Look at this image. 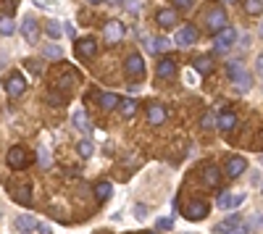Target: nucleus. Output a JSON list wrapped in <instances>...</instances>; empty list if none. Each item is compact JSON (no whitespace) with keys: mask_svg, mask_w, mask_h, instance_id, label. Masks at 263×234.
Here are the masks:
<instances>
[{"mask_svg":"<svg viewBox=\"0 0 263 234\" xmlns=\"http://www.w3.org/2000/svg\"><path fill=\"white\" fill-rule=\"evenodd\" d=\"M205 24H208V29L216 35L219 29L227 27V11H224V8H210L208 16H205Z\"/></svg>","mask_w":263,"mask_h":234,"instance_id":"nucleus-7","label":"nucleus"},{"mask_svg":"<svg viewBox=\"0 0 263 234\" xmlns=\"http://www.w3.org/2000/svg\"><path fill=\"white\" fill-rule=\"evenodd\" d=\"M156 224H158V229H161V232L174 229V218H156Z\"/></svg>","mask_w":263,"mask_h":234,"instance_id":"nucleus-35","label":"nucleus"},{"mask_svg":"<svg viewBox=\"0 0 263 234\" xmlns=\"http://www.w3.org/2000/svg\"><path fill=\"white\" fill-rule=\"evenodd\" d=\"M255 66H258V71H263V55H258V61H255Z\"/></svg>","mask_w":263,"mask_h":234,"instance_id":"nucleus-48","label":"nucleus"},{"mask_svg":"<svg viewBox=\"0 0 263 234\" xmlns=\"http://www.w3.org/2000/svg\"><path fill=\"white\" fill-rule=\"evenodd\" d=\"M103 35H105L108 45H116V42H121V37H124V24L121 21H108L105 29H103Z\"/></svg>","mask_w":263,"mask_h":234,"instance_id":"nucleus-11","label":"nucleus"},{"mask_svg":"<svg viewBox=\"0 0 263 234\" xmlns=\"http://www.w3.org/2000/svg\"><path fill=\"white\" fill-rule=\"evenodd\" d=\"M87 3H92V5H98V3H100V0H87Z\"/></svg>","mask_w":263,"mask_h":234,"instance_id":"nucleus-50","label":"nucleus"},{"mask_svg":"<svg viewBox=\"0 0 263 234\" xmlns=\"http://www.w3.org/2000/svg\"><path fill=\"white\" fill-rule=\"evenodd\" d=\"M74 50L82 61H89V58L98 53V42H95V37H82V40L74 42Z\"/></svg>","mask_w":263,"mask_h":234,"instance_id":"nucleus-4","label":"nucleus"},{"mask_svg":"<svg viewBox=\"0 0 263 234\" xmlns=\"http://www.w3.org/2000/svg\"><path fill=\"white\" fill-rule=\"evenodd\" d=\"M192 66H195V71H200V74H210L213 71V58L210 55H200L192 61Z\"/></svg>","mask_w":263,"mask_h":234,"instance_id":"nucleus-22","label":"nucleus"},{"mask_svg":"<svg viewBox=\"0 0 263 234\" xmlns=\"http://www.w3.org/2000/svg\"><path fill=\"white\" fill-rule=\"evenodd\" d=\"M5 92H8V97H21L24 92H27V79H24L21 74H11L8 79H5Z\"/></svg>","mask_w":263,"mask_h":234,"instance_id":"nucleus-6","label":"nucleus"},{"mask_svg":"<svg viewBox=\"0 0 263 234\" xmlns=\"http://www.w3.org/2000/svg\"><path fill=\"white\" fill-rule=\"evenodd\" d=\"M156 21H158V27H161V29H171V27H176V21H179L176 8H158Z\"/></svg>","mask_w":263,"mask_h":234,"instance_id":"nucleus-9","label":"nucleus"},{"mask_svg":"<svg viewBox=\"0 0 263 234\" xmlns=\"http://www.w3.org/2000/svg\"><path fill=\"white\" fill-rule=\"evenodd\" d=\"M210 124H213V116H205V119H203V126H205V129H208Z\"/></svg>","mask_w":263,"mask_h":234,"instance_id":"nucleus-47","label":"nucleus"},{"mask_svg":"<svg viewBox=\"0 0 263 234\" xmlns=\"http://www.w3.org/2000/svg\"><path fill=\"white\" fill-rule=\"evenodd\" d=\"M250 87H253V76H250V74H245V76H240V79H237L234 82V90H237V92H247V90Z\"/></svg>","mask_w":263,"mask_h":234,"instance_id":"nucleus-30","label":"nucleus"},{"mask_svg":"<svg viewBox=\"0 0 263 234\" xmlns=\"http://www.w3.org/2000/svg\"><path fill=\"white\" fill-rule=\"evenodd\" d=\"M242 203H245V192H221L219 200H216V205L221 211H232V208H240Z\"/></svg>","mask_w":263,"mask_h":234,"instance_id":"nucleus-5","label":"nucleus"},{"mask_svg":"<svg viewBox=\"0 0 263 234\" xmlns=\"http://www.w3.org/2000/svg\"><path fill=\"white\" fill-rule=\"evenodd\" d=\"M71 121H74V126L79 129V132H85V134H89L92 132V124H89V119H87V113L85 110H74V116H71Z\"/></svg>","mask_w":263,"mask_h":234,"instance_id":"nucleus-16","label":"nucleus"},{"mask_svg":"<svg viewBox=\"0 0 263 234\" xmlns=\"http://www.w3.org/2000/svg\"><path fill=\"white\" fill-rule=\"evenodd\" d=\"M245 11L250 16H258V14H263V3L261 0H245Z\"/></svg>","mask_w":263,"mask_h":234,"instance_id":"nucleus-31","label":"nucleus"},{"mask_svg":"<svg viewBox=\"0 0 263 234\" xmlns=\"http://www.w3.org/2000/svg\"><path fill=\"white\" fill-rule=\"evenodd\" d=\"M134 213H137V216L142 218V216H147V208H145V205H137V208H134Z\"/></svg>","mask_w":263,"mask_h":234,"instance_id":"nucleus-42","label":"nucleus"},{"mask_svg":"<svg viewBox=\"0 0 263 234\" xmlns=\"http://www.w3.org/2000/svg\"><path fill=\"white\" fill-rule=\"evenodd\" d=\"M195 40H197V29L192 27V24H184V27L176 32V37H174V42L179 45V48H190Z\"/></svg>","mask_w":263,"mask_h":234,"instance_id":"nucleus-10","label":"nucleus"},{"mask_svg":"<svg viewBox=\"0 0 263 234\" xmlns=\"http://www.w3.org/2000/svg\"><path fill=\"white\" fill-rule=\"evenodd\" d=\"M48 103H53V106H63V97H61V95H55L53 90H50V95H48Z\"/></svg>","mask_w":263,"mask_h":234,"instance_id":"nucleus-36","label":"nucleus"},{"mask_svg":"<svg viewBox=\"0 0 263 234\" xmlns=\"http://www.w3.org/2000/svg\"><path fill=\"white\" fill-rule=\"evenodd\" d=\"M63 29H66V35L74 40V24H63Z\"/></svg>","mask_w":263,"mask_h":234,"instance_id":"nucleus-45","label":"nucleus"},{"mask_svg":"<svg viewBox=\"0 0 263 234\" xmlns=\"http://www.w3.org/2000/svg\"><path fill=\"white\" fill-rule=\"evenodd\" d=\"M21 35L27 37L29 42H37V37H40V24H37V18H32V16H27L21 21Z\"/></svg>","mask_w":263,"mask_h":234,"instance_id":"nucleus-13","label":"nucleus"},{"mask_svg":"<svg viewBox=\"0 0 263 234\" xmlns=\"http://www.w3.org/2000/svg\"><path fill=\"white\" fill-rule=\"evenodd\" d=\"M45 35L50 37V40H58V37L63 35V29H61V24L58 21H53V18H50L48 24H45Z\"/></svg>","mask_w":263,"mask_h":234,"instance_id":"nucleus-28","label":"nucleus"},{"mask_svg":"<svg viewBox=\"0 0 263 234\" xmlns=\"http://www.w3.org/2000/svg\"><path fill=\"white\" fill-rule=\"evenodd\" d=\"M5 161H8V166L11 168H14V171H24V168H27L29 166V153L27 150H24V147H11V150H8V155H5Z\"/></svg>","mask_w":263,"mask_h":234,"instance_id":"nucleus-1","label":"nucleus"},{"mask_svg":"<svg viewBox=\"0 0 263 234\" xmlns=\"http://www.w3.org/2000/svg\"><path fill=\"white\" fill-rule=\"evenodd\" d=\"M5 63H8V55H5V53H3V50H0V69H3V66H5Z\"/></svg>","mask_w":263,"mask_h":234,"instance_id":"nucleus-46","label":"nucleus"},{"mask_svg":"<svg viewBox=\"0 0 263 234\" xmlns=\"http://www.w3.org/2000/svg\"><path fill=\"white\" fill-rule=\"evenodd\" d=\"M14 32H16L14 18H11V16H0V35H3V37H11Z\"/></svg>","mask_w":263,"mask_h":234,"instance_id":"nucleus-24","label":"nucleus"},{"mask_svg":"<svg viewBox=\"0 0 263 234\" xmlns=\"http://www.w3.org/2000/svg\"><path fill=\"white\" fill-rule=\"evenodd\" d=\"M247 232H250V226H242V224H240V226H237V229H234L232 234H247Z\"/></svg>","mask_w":263,"mask_h":234,"instance_id":"nucleus-44","label":"nucleus"},{"mask_svg":"<svg viewBox=\"0 0 263 234\" xmlns=\"http://www.w3.org/2000/svg\"><path fill=\"white\" fill-rule=\"evenodd\" d=\"M147 121H150L153 126L163 124V121H166V108L163 106H156V103H153V106H147Z\"/></svg>","mask_w":263,"mask_h":234,"instance_id":"nucleus-15","label":"nucleus"},{"mask_svg":"<svg viewBox=\"0 0 263 234\" xmlns=\"http://www.w3.org/2000/svg\"><path fill=\"white\" fill-rule=\"evenodd\" d=\"M98 103H100L103 110H113V108L119 106V95H116V92H100Z\"/></svg>","mask_w":263,"mask_h":234,"instance_id":"nucleus-21","label":"nucleus"},{"mask_svg":"<svg viewBox=\"0 0 263 234\" xmlns=\"http://www.w3.org/2000/svg\"><path fill=\"white\" fill-rule=\"evenodd\" d=\"M192 3H195V0H174V5H176V8H184V11L192 8Z\"/></svg>","mask_w":263,"mask_h":234,"instance_id":"nucleus-38","label":"nucleus"},{"mask_svg":"<svg viewBox=\"0 0 263 234\" xmlns=\"http://www.w3.org/2000/svg\"><path fill=\"white\" fill-rule=\"evenodd\" d=\"M40 163H42L45 168L50 166V158H48V153H45V150H40Z\"/></svg>","mask_w":263,"mask_h":234,"instance_id":"nucleus-40","label":"nucleus"},{"mask_svg":"<svg viewBox=\"0 0 263 234\" xmlns=\"http://www.w3.org/2000/svg\"><path fill=\"white\" fill-rule=\"evenodd\" d=\"M145 234H158V232H145Z\"/></svg>","mask_w":263,"mask_h":234,"instance_id":"nucleus-52","label":"nucleus"},{"mask_svg":"<svg viewBox=\"0 0 263 234\" xmlns=\"http://www.w3.org/2000/svg\"><path fill=\"white\" fill-rule=\"evenodd\" d=\"M111 184H108V181H100V184H95V198L98 200H108L111 198Z\"/></svg>","mask_w":263,"mask_h":234,"instance_id":"nucleus-29","label":"nucleus"},{"mask_svg":"<svg viewBox=\"0 0 263 234\" xmlns=\"http://www.w3.org/2000/svg\"><path fill=\"white\" fill-rule=\"evenodd\" d=\"M174 74H176V63L171 61V58H163V61L158 63V76H161V79H171Z\"/></svg>","mask_w":263,"mask_h":234,"instance_id":"nucleus-19","label":"nucleus"},{"mask_svg":"<svg viewBox=\"0 0 263 234\" xmlns=\"http://www.w3.org/2000/svg\"><path fill=\"white\" fill-rule=\"evenodd\" d=\"M124 71L132 76V79H142V76H145V61H142V55H140V53L126 55V61H124Z\"/></svg>","mask_w":263,"mask_h":234,"instance_id":"nucleus-2","label":"nucleus"},{"mask_svg":"<svg viewBox=\"0 0 263 234\" xmlns=\"http://www.w3.org/2000/svg\"><path fill=\"white\" fill-rule=\"evenodd\" d=\"M208 216V203L205 200H192V203L184 208V218H190V221H200Z\"/></svg>","mask_w":263,"mask_h":234,"instance_id":"nucleus-8","label":"nucleus"},{"mask_svg":"<svg viewBox=\"0 0 263 234\" xmlns=\"http://www.w3.org/2000/svg\"><path fill=\"white\" fill-rule=\"evenodd\" d=\"M258 35H261V37H263V21H261V29H258Z\"/></svg>","mask_w":263,"mask_h":234,"instance_id":"nucleus-51","label":"nucleus"},{"mask_svg":"<svg viewBox=\"0 0 263 234\" xmlns=\"http://www.w3.org/2000/svg\"><path fill=\"white\" fill-rule=\"evenodd\" d=\"M150 48H153V53H158V50L163 53V50H169V48H171V42L166 40V37H158L156 42H150Z\"/></svg>","mask_w":263,"mask_h":234,"instance_id":"nucleus-32","label":"nucleus"},{"mask_svg":"<svg viewBox=\"0 0 263 234\" xmlns=\"http://www.w3.org/2000/svg\"><path fill=\"white\" fill-rule=\"evenodd\" d=\"M126 11H132V14H137V11H140V3H137V0H126Z\"/></svg>","mask_w":263,"mask_h":234,"instance_id":"nucleus-39","label":"nucleus"},{"mask_svg":"<svg viewBox=\"0 0 263 234\" xmlns=\"http://www.w3.org/2000/svg\"><path fill=\"white\" fill-rule=\"evenodd\" d=\"M27 69H32V71H35L37 76L42 74V66H40V63H37V61H32V58H29V61H27Z\"/></svg>","mask_w":263,"mask_h":234,"instance_id":"nucleus-37","label":"nucleus"},{"mask_svg":"<svg viewBox=\"0 0 263 234\" xmlns=\"http://www.w3.org/2000/svg\"><path fill=\"white\" fill-rule=\"evenodd\" d=\"M216 126H219L221 132H232V129L237 126V113H234V110H224V113H219Z\"/></svg>","mask_w":263,"mask_h":234,"instance_id":"nucleus-14","label":"nucleus"},{"mask_svg":"<svg viewBox=\"0 0 263 234\" xmlns=\"http://www.w3.org/2000/svg\"><path fill=\"white\" fill-rule=\"evenodd\" d=\"M37 232H40V234H53V232H50V226H45V224H37Z\"/></svg>","mask_w":263,"mask_h":234,"instance_id":"nucleus-43","label":"nucleus"},{"mask_svg":"<svg viewBox=\"0 0 263 234\" xmlns=\"http://www.w3.org/2000/svg\"><path fill=\"white\" fill-rule=\"evenodd\" d=\"M234 42H237V29L224 27V29L216 32V50H219V53H227V50H232Z\"/></svg>","mask_w":263,"mask_h":234,"instance_id":"nucleus-3","label":"nucleus"},{"mask_svg":"<svg viewBox=\"0 0 263 234\" xmlns=\"http://www.w3.org/2000/svg\"><path fill=\"white\" fill-rule=\"evenodd\" d=\"M245 74H247V71H245V66H242V61H229L227 63V76L232 82H237L240 76H245Z\"/></svg>","mask_w":263,"mask_h":234,"instance_id":"nucleus-20","label":"nucleus"},{"mask_svg":"<svg viewBox=\"0 0 263 234\" xmlns=\"http://www.w3.org/2000/svg\"><path fill=\"white\" fill-rule=\"evenodd\" d=\"M134 110H137V100H121V97H119V113H121V119H132Z\"/></svg>","mask_w":263,"mask_h":234,"instance_id":"nucleus-23","label":"nucleus"},{"mask_svg":"<svg viewBox=\"0 0 263 234\" xmlns=\"http://www.w3.org/2000/svg\"><path fill=\"white\" fill-rule=\"evenodd\" d=\"M242 224V218L240 216H237V213H234V216H229L227 221H221V224L219 226H216V234H232L234 229H237V226H240Z\"/></svg>","mask_w":263,"mask_h":234,"instance_id":"nucleus-18","label":"nucleus"},{"mask_svg":"<svg viewBox=\"0 0 263 234\" xmlns=\"http://www.w3.org/2000/svg\"><path fill=\"white\" fill-rule=\"evenodd\" d=\"M16 200H18L21 205H32V187H29V184H21V187H18V190H16Z\"/></svg>","mask_w":263,"mask_h":234,"instance_id":"nucleus-27","label":"nucleus"},{"mask_svg":"<svg viewBox=\"0 0 263 234\" xmlns=\"http://www.w3.org/2000/svg\"><path fill=\"white\" fill-rule=\"evenodd\" d=\"M42 55L48 58V61H61L63 53H61V48L55 42H50V45H45V48H42Z\"/></svg>","mask_w":263,"mask_h":234,"instance_id":"nucleus-26","label":"nucleus"},{"mask_svg":"<svg viewBox=\"0 0 263 234\" xmlns=\"http://www.w3.org/2000/svg\"><path fill=\"white\" fill-rule=\"evenodd\" d=\"M76 150H79V155H82V158H89V155H92L95 153V147H92V142H79V147H76Z\"/></svg>","mask_w":263,"mask_h":234,"instance_id":"nucleus-33","label":"nucleus"},{"mask_svg":"<svg viewBox=\"0 0 263 234\" xmlns=\"http://www.w3.org/2000/svg\"><path fill=\"white\" fill-rule=\"evenodd\" d=\"M245 168H247V161L242 158V155H232V158L227 161V177L229 179H237V177H242Z\"/></svg>","mask_w":263,"mask_h":234,"instance_id":"nucleus-12","label":"nucleus"},{"mask_svg":"<svg viewBox=\"0 0 263 234\" xmlns=\"http://www.w3.org/2000/svg\"><path fill=\"white\" fill-rule=\"evenodd\" d=\"M203 177H205V184H208V187H219V181H221V171H219V166L208 163V166L203 168Z\"/></svg>","mask_w":263,"mask_h":234,"instance_id":"nucleus-17","label":"nucleus"},{"mask_svg":"<svg viewBox=\"0 0 263 234\" xmlns=\"http://www.w3.org/2000/svg\"><path fill=\"white\" fill-rule=\"evenodd\" d=\"M74 84H76V74L71 71L69 76H63V79L58 82V90H69V87H74Z\"/></svg>","mask_w":263,"mask_h":234,"instance_id":"nucleus-34","label":"nucleus"},{"mask_svg":"<svg viewBox=\"0 0 263 234\" xmlns=\"http://www.w3.org/2000/svg\"><path fill=\"white\" fill-rule=\"evenodd\" d=\"M253 226H255V229H263V216H261V213H258V216H253Z\"/></svg>","mask_w":263,"mask_h":234,"instance_id":"nucleus-41","label":"nucleus"},{"mask_svg":"<svg viewBox=\"0 0 263 234\" xmlns=\"http://www.w3.org/2000/svg\"><path fill=\"white\" fill-rule=\"evenodd\" d=\"M255 147H263V132H261V137H258V142H255Z\"/></svg>","mask_w":263,"mask_h":234,"instance_id":"nucleus-49","label":"nucleus"},{"mask_svg":"<svg viewBox=\"0 0 263 234\" xmlns=\"http://www.w3.org/2000/svg\"><path fill=\"white\" fill-rule=\"evenodd\" d=\"M16 226L21 232H35L37 229V218H32V216H18L16 218Z\"/></svg>","mask_w":263,"mask_h":234,"instance_id":"nucleus-25","label":"nucleus"}]
</instances>
